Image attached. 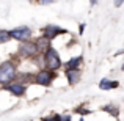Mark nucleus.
<instances>
[{"label":"nucleus","instance_id":"obj_17","mask_svg":"<svg viewBox=\"0 0 124 121\" xmlns=\"http://www.w3.org/2000/svg\"><path fill=\"white\" fill-rule=\"evenodd\" d=\"M80 121H83V120H80Z\"/></svg>","mask_w":124,"mask_h":121},{"label":"nucleus","instance_id":"obj_16","mask_svg":"<svg viewBox=\"0 0 124 121\" xmlns=\"http://www.w3.org/2000/svg\"><path fill=\"white\" fill-rule=\"evenodd\" d=\"M121 69H123V71H124V65H123V66H121Z\"/></svg>","mask_w":124,"mask_h":121},{"label":"nucleus","instance_id":"obj_1","mask_svg":"<svg viewBox=\"0 0 124 121\" xmlns=\"http://www.w3.org/2000/svg\"><path fill=\"white\" fill-rule=\"evenodd\" d=\"M16 77V66L11 61L0 65V83H9Z\"/></svg>","mask_w":124,"mask_h":121},{"label":"nucleus","instance_id":"obj_3","mask_svg":"<svg viewBox=\"0 0 124 121\" xmlns=\"http://www.w3.org/2000/svg\"><path fill=\"white\" fill-rule=\"evenodd\" d=\"M38 50H39L38 44L36 42H31V41H25L19 46V54L24 55V57H33Z\"/></svg>","mask_w":124,"mask_h":121},{"label":"nucleus","instance_id":"obj_6","mask_svg":"<svg viewBox=\"0 0 124 121\" xmlns=\"http://www.w3.org/2000/svg\"><path fill=\"white\" fill-rule=\"evenodd\" d=\"M55 74L50 73V71H41V73H38L36 76V82L42 87H47V85H50V82L54 80Z\"/></svg>","mask_w":124,"mask_h":121},{"label":"nucleus","instance_id":"obj_7","mask_svg":"<svg viewBox=\"0 0 124 121\" xmlns=\"http://www.w3.org/2000/svg\"><path fill=\"white\" fill-rule=\"evenodd\" d=\"M6 90L11 91L14 96H22V94L25 93V87L22 83H11V85H8V87H6Z\"/></svg>","mask_w":124,"mask_h":121},{"label":"nucleus","instance_id":"obj_10","mask_svg":"<svg viewBox=\"0 0 124 121\" xmlns=\"http://www.w3.org/2000/svg\"><path fill=\"white\" fill-rule=\"evenodd\" d=\"M38 49L47 52L49 49H50V40H47L46 36H41L39 40H38Z\"/></svg>","mask_w":124,"mask_h":121},{"label":"nucleus","instance_id":"obj_4","mask_svg":"<svg viewBox=\"0 0 124 121\" xmlns=\"http://www.w3.org/2000/svg\"><path fill=\"white\" fill-rule=\"evenodd\" d=\"M9 33H11V38L25 42V41H28V38H30L31 30L28 27H17V28H13Z\"/></svg>","mask_w":124,"mask_h":121},{"label":"nucleus","instance_id":"obj_9","mask_svg":"<svg viewBox=\"0 0 124 121\" xmlns=\"http://www.w3.org/2000/svg\"><path fill=\"white\" fill-rule=\"evenodd\" d=\"M66 77H68V80H69V83H71V85H76L77 82L80 80V74H79V71H66Z\"/></svg>","mask_w":124,"mask_h":121},{"label":"nucleus","instance_id":"obj_14","mask_svg":"<svg viewBox=\"0 0 124 121\" xmlns=\"http://www.w3.org/2000/svg\"><path fill=\"white\" fill-rule=\"evenodd\" d=\"M41 121H61V116L60 115H54V116H50V118H42Z\"/></svg>","mask_w":124,"mask_h":121},{"label":"nucleus","instance_id":"obj_8","mask_svg":"<svg viewBox=\"0 0 124 121\" xmlns=\"http://www.w3.org/2000/svg\"><path fill=\"white\" fill-rule=\"evenodd\" d=\"M80 61H82V57H77V58H71V60L68 61L66 65H64V68H66V71H77V68H79Z\"/></svg>","mask_w":124,"mask_h":121},{"label":"nucleus","instance_id":"obj_11","mask_svg":"<svg viewBox=\"0 0 124 121\" xmlns=\"http://www.w3.org/2000/svg\"><path fill=\"white\" fill-rule=\"evenodd\" d=\"M99 87L102 88V90H112V88H116V87H118V82L102 79V80H101V83H99Z\"/></svg>","mask_w":124,"mask_h":121},{"label":"nucleus","instance_id":"obj_12","mask_svg":"<svg viewBox=\"0 0 124 121\" xmlns=\"http://www.w3.org/2000/svg\"><path fill=\"white\" fill-rule=\"evenodd\" d=\"M9 40H11V33L6 30H0V44H3V42H6Z\"/></svg>","mask_w":124,"mask_h":121},{"label":"nucleus","instance_id":"obj_13","mask_svg":"<svg viewBox=\"0 0 124 121\" xmlns=\"http://www.w3.org/2000/svg\"><path fill=\"white\" fill-rule=\"evenodd\" d=\"M104 110H108V113L110 115H118V109H116V107H113V105H105L104 107Z\"/></svg>","mask_w":124,"mask_h":121},{"label":"nucleus","instance_id":"obj_5","mask_svg":"<svg viewBox=\"0 0 124 121\" xmlns=\"http://www.w3.org/2000/svg\"><path fill=\"white\" fill-rule=\"evenodd\" d=\"M61 33H66V30H64V28H60L55 24H50L44 28V36L47 38V40H52V38L58 36V35H61Z\"/></svg>","mask_w":124,"mask_h":121},{"label":"nucleus","instance_id":"obj_2","mask_svg":"<svg viewBox=\"0 0 124 121\" xmlns=\"http://www.w3.org/2000/svg\"><path fill=\"white\" fill-rule=\"evenodd\" d=\"M44 60H46V65H47V68H50V69H58V68L61 66L60 57H58L57 50H55V49H52V47L49 49L47 52H46Z\"/></svg>","mask_w":124,"mask_h":121},{"label":"nucleus","instance_id":"obj_15","mask_svg":"<svg viewBox=\"0 0 124 121\" xmlns=\"http://www.w3.org/2000/svg\"><path fill=\"white\" fill-rule=\"evenodd\" d=\"M63 121H71V118H69V116H64V118H63Z\"/></svg>","mask_w":124,"mask_h":121}]
</instances>
